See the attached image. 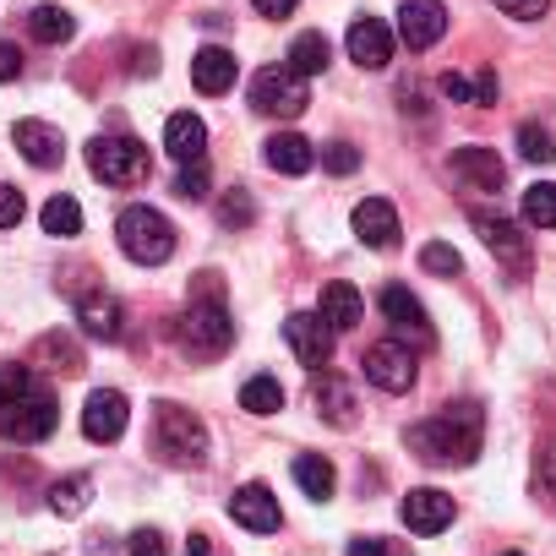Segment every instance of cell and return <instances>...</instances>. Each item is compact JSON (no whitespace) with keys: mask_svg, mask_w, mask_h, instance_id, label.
<instances>
[{"mask_svg":"<svg viewBox=\"0 0 556 556\" xmlns=\"http://www.w3.org/2000/svg\"><path fill=\"white\" fill-rule=\"evenodd\" d=\"M399 513H404V523H409L415 534H442V529L453 523V513H458V507H453V496H447V491L420 485V491H409V496H404V507H399Z\"/></svg>","mask_w":556,"mask_h":556,"instance_id":"cell-16","label":"cell"},{"mask_svg":"<svg viewBox=\"0 0 556 556\" xmlns=\"http://www.w3.org/2000/svg\"><path fill=\"white\" fill-rule=\"evenodd\" d=\"M480 442H485V415L480 404H447L442 415L409 426V453L426 458V464H475L480 458Z\"/></svg>","mask_w":556,"mask_h":556,"instance_id":"cell-1","label":"cell"},{"mask_svg":"<svg viewBox=\"0 0 556 556\" xmlns=\"http://www.w3.org/2000/svg\"><path fill=\"white\" fill-rule=\"evenodd\" d=\"M306 104H312V88H306V77L295 66H262L251 77V110H262V115L295 121Z\"/></svg>","mask_w":556,"mask_h":556,"instance_id":"cell-6","label":"cell"},{"mask_svg":"<svg viewBox=\"0 0 556 556\" xmlns=\"http://www.w3.org/2000/svg\"><path fill=\"white\" fill-rule=\"evenodd\" d=\"M218 224H224V229H251V224H256V202H251V191L235 186V191L218 202Z\"/></svg>","mask_w":556,"mask_h":556,"instance_id":"cell-34","label":"cell"},{"mask_svg":"<svg viewBox=\"0 0 556 556\" xmlns=\"http://www.w3.org/2000/svg\"><path fill=\"white\" fill-rule=\"evenodd\" d=\"M442 99H453V104H475V83L458 77V72H447V77H442Z\"/></svg>","mask_w":556,"mask_h":556,"instance_id":"cell-44","label":"cell"},{"mask_svg":"<svg viewBox=\"0 0 556 556\" xmlns=\"http://www.w3.org/2000/svg\"><path fill=\"white\" fill-rule=\"evenodd\" d=\"M126 420H131L126 393H115V388L88 393V404H83V431H88V442H121Z\"/></svg>","mask_w":556,"mask_h":556,"instance_id":"cell-12","label":"cell"},{"mask_svg":"<svg viewBox=\"0 0 556 556\" xmlns=\"http://www.w3.org/2000/svg\"><path fill=\"white\" fill-rule=\"evenodd\" d=\"M186 556H224V551H218L207 534H191V540H186Z\"/></svg>","mask_w":556,"mask_h":556,"instance_id":"cell-48","label":"cell"},{"mask_svg":"<svg viewBox=\"0 0 556 556\" xmlns=\"http://www.w3.org/2000/svg\"><path fill=\"white\" fill-rule=\"evenodd\" d=\"M28 34H34L39 45H66V39L77 34V17H72L66 7H34V12H28Z\"/></svg>","mask_w":556,"mask_h":556,"instance_id":"cell-27","label":"cell"},{"mask_svg":"<svg viewBox=\"0 0 556 556\" xmlns=\"http://www.w3.org/2000/svg\"><path fill=\"white\" fill-rule=\"evenodd\" d=\"M350 556H404V540H388V534H361V540H350Z\"/></svg>","mask_w":556,"mask_h":556,"instance_id":"cell-39","label":"cell"},{"mask_svg":"<svg viewBox=\"0 0 556 556\" xmlns=\"http://www.w3.org/2000/svg\"><path fill=\"white\" fill-rule=\"evenodd\" d=\"M377 306H382V317H388V323H393L399 333H409L415 344H431V323H426V306H420V301H415V295H409L404 285H388Z\"/></svg>","mask_w":556,"mask_h":556,"instance_id":"cell-20","label":"cell"},{"mask_svg":"<svg viewBox=\"0 0 556 556\" xmlns=\"http://www.w3.org/2000/svg\"><path fill=\"white\" fill-rule=\"evenodd\" d=\"M496 93H502L496 88V72H480L475 77V104H496Z\"/></svg>","mask_w":556,"mask_h":556,"instance_id":"cell-46","label":"cell"},{"mask_svg":"<svg viewBox=\"0 0 556 556\" xmlns=\"http://www.w3.org/2000/svg\"><path fill=\"white\" fill-rule=\"evenodd\" d=\"M17 77H23V50L0 45V83H17Z\"/></svg>","mask_w":556,"mask_h":556,"instance_id":"cell-45","label":"cell"},{"mask_svg":"<svg viewBox=\"0 0 556 556\" xmlns=\"http://www.w3.org/2000/svg\"><path fill=\"white\" fill-rule=\"evenodd\" d=\"M328 61H333V45H328V34H301V39L290 45V55H285V66H295L301 77H317V72H328Z\"/></svg>","mask_w":556,"mask_h":556,"instance_id":"cell-28","label":"cell"},{"mask_svg":"<svg viewBox=\"0 0 556 556\" xmlns=\"http://www.w3.org/2000/svg\"><path fill=\"white\" fill-rule=\"evenodd\" d=\"M251 7H256L262 17H290V12L301 7V0H251Z\"/></svg>","mask_w":556,"mask_h":556,"instance_id":"cell-47","label":"cell"},{"mask_svg":"<svg viewBox=\"0 0 556 556\" xmlns=\"http://www.w3.org/2000/svg\"><path fill=\"white\" fill-rule=\"evenodd\" d=\"M328 328H361L366 323V301H361V290L355 285H344V278H333V285H323V312H317Z\"/></svg>","mask_w":556,"mask_h":556,"instance_id":"cell-22","label":"cell"},{"mask_svg":"<svg viewBox=\"0 0 556 556\" xmlns=\"http://www.w3.org/2000/svg\"><path fill=\"white\" fill-rule=\"evenodd\" d=\"M496 7L513 17V23H540L551 12V0H496Z\"/></svg>","mask_w":556,"mask_h":556,"instance_id":"cell-42","label":"cell"},{"mask_svg":"<svg viewBox=\"0 0 556 556\" xmlns=\"http://www.w3.org/2000/svg\"><path fill=\"white\" fill-rule=\"evenodd\" d=\"M28 393H39V377H34V366H0V404H17V399H28Z\"/></svg>","mask_w":556,"mask_h":556,"instance_id":"cell-33","label":"cell"},{"mask_svg":"<svg viewBox=\"0 0 556 556\" xmlns=\"http://www.w3.org/2000/svg\"><path fill=\"white\" fill-rule=\"evenodd\" d=\"M88 556H115V540L110 534H88Z\"/></svg>","mask_w":556,"mask_h":556,"instance_id":"cell-49","label":"cell"},{"mask_svg":"<svg viewBox=\"0 0 556 556\" xmlns=\"http://www.w3.org/2000/svg\"><path fill=\"white\" fill-rule=\"evenodd\" d=\"M323 169H328V175H355V169H361L355 142H328V148H323Z\"/></svg>","mask_w":556,"mask_h":556,"instance_id":"cell-38","label":"cell"},{"mask_svg":"<svg viewBox=\"0 0 556 556\" xmlns=\"http://www.w3.org/2000/svg\"><path fill=\"white\" fill-rule=\"evenodd\" d=\"M240 409H251V415H278V409H285V388H278L273 377H251V382L240 388Z\"/></svg>","mask_w":556,"mask_h":556,"instance_id":"cell-31","label":"cell"},{"mask_svg":"<svg viewBox=\"0 0 556 556\" xmlns=\"http://www.w3.org/2000/svg\"><path fill=\"white\" fill-rule=\"evenodd\" d=\"M507 556H518V551H507Z\"/></svg>","mask_w":556,"mask_h":556,"instance_id":"cell-51","label":"cell"},{"mask_svg":"<svg viewBox=\"0 0 556 556\" xmlns=\"http://www.w3.org/2000/svg\"><path fill=\"white\" fill-rule=\"evenodd\" d=\"M23 213H28L23 191H17V186H0V229H17V224H23Z\"/></svg>","mask_w":556,"mask_h":556,"instance_id":"cell-40","label":"cell"},{"mask_svg":"<svg viewBox=\"0 0 556 556\" xmlns=\"http://www.w3.org/2000/svg\"><path fill=\"white\" fill-rule=\"evenodd\" d=\"M295 485H301L312 502H328V496H333V485H339V475H333V464H328V458L306 453V458H295Z\"/></svg>","mask_w":556,"mask_h":556,"instance_id":"cell-29","label":"cell"},{"mask_svg":"<svg viewBox=\"0 0 556 556\" xmlns=\"http://www.w3.org/2000/svg\"><path fill=\"white\" fill-rule=\"evenodd\" d=\"M115 240H121V251H126L131 262H142V267H159V262L175 256V224H169L159 207H148V202H137V207H126V213L115 218Z\"/></svg>","mask_w":556,"mask_h":556,"instance_id":"cell-2","label":"cell"},{"mask_svg":"<svg viewBox=\"0 0 556 556\" xmlns=\"http://www.w3.org/2000/svg\"><path fill=\"white\" fill-rule=\"evenodd\" d=\"M39 355H50V361H61V371H83V355H77V350H72L66 339H55V333H50V339L39 344Z\"/></svg>","mask_w":556,"mask_h":556,"instance_id":"cell-43","label":"cell"},{"mask_svg":"<svg viewBox=\"0 0 556 556\" xmlns=\"http://www.w3.org/2000/svg\"><path fill=\"white\" fill-rule=\"evenodd\" d=\"M229 518H235L240 529H251V534H273L278 523H285V513H278V496H273L262 480H251V485H240V491H235Z\"/></svg>","mask_w":556,"mask_h":556,"instance_id":"cell-13","label":"cell"},{"mask_svg":"<svg viewBox=\"0 0 556 556\" xmlns=\"http://www.w3.org/2000/svg\"><path fill=\"white\" fill-rule=\"evenodd\" d=\"M153 442H159V453L169 464H202L207 458V426L191 409H180V404H159L153 409Z\"/></svg>","mask_w":556,"mask_h":556,"instance_id":"cell-5","label":"cell"},{"mask_svg":"<svg viewBox=\"0 0 556 556\" xmlns=\"http://www.w3.org/2000/svg\"><path fill=\"white\" fill-rule=\"evenodd\" d=\"M420 267H426V273H442V278H453V273H464V256H458L447 240H431V245L420 251Z\"/></svg>","mask_w":556,"mask_h":556,"instance_id":"cell-37","label":"cell"},{"mask_svg":"<svg viewBox=\"0 0 556 556\" xmlns=\"http://www.w3.org/2000/svg\"><path fill=\"white\" fill-rule=\"evenodd\" d=\"M207 186H213L207 164H180V175H175V197L180 202H207Z\"/></svg>","mask_w":556,"mask_h":556,"instance_id":"cell-36","label":"cell"},{"mask_svg":"<svg viewBox=\"0 0 556 556\" xmlns=\"http://www.w3.org/2000/svg\"><path fill=\"white\" fill-rule=\"evenodd\" d=\"M540 485L556 496V453H545V464H540Z\"/></svg>","mask_w":556,"mask_h":556,"instance_id":"cell-50","label":"cell"},{"mask_svg":"<svg viewBox=\"0 0 556 556\" xmlns=\"http://www.w3.org/2000/svg\"><path fill=\"white\" fill-rule=\"evenodd\" d=\"M523 224L556 229V186H551V180H534V186L523 191Z\"/></svg>","mask_w":556,"mask_h":556,"instance_id":"cell-30","label":"cell"},{"mask_svg":"<svg viewBox=\"0 0 556 556\" xmlns=\"http://www.w3.org/2000/svg\"><path fill=\"white\" fill-rule=\"evenodd\" d=\"M126 556H169V545H164L159 529H137V534L126 540Z\"/></svg>","mask_w":556,"mask_h":556,"instance_id":"cell-41","label":"cell"},{"mask_svg":"<svg viewBox=\"0 0 556 556\" xmlns=\"http://www.w3.org/2000/svg\"><path fill=\"white\" fill-rule=\"evenodd\" d=\"M393 39H399V34H393L382 17H355L350 34H344L350 61H355L361 72H388V61H393Z\"/></svg>","mask_w":556,"mask_h":556,"instance_id":"cell-9","label":"cell"},{"mask_svg":"<svg viewBox=\"0 0 556 556\" xmlns=\"http://www.w3.org/2000/svg\"><path fill=\"white\" fill-rule=\"evenodd\" d=\"M39 218H45V235H61V240H72V235L83 229V207H77L72 197H50Z\"/></svg>","mask_w":556,"mask_h":556,"instance_id":"cell-32","label":"cell"},{"mask_svg":"<svg viewBox=\"0 0 556 556\" xmlns=\"http://www.w3.org/2000/svg\"><path fill=\"white\" fill-rule=\"evenodd\" d=\"M312 399H317V409L333 420V426H355V388L350 382H339V377H317V388H312Z\"/></svg>","mask_w":556,"mask_h":556,"instance_id":"cell-25","label":"cell"},{"mask_svg":"<svg viewBox=\"0 0 556 556\" xmlns=\"http://www.w3.org/2000/svg\"><path fill=\"white\" fill-rule=\"evenodd\" d=\"M88 169L104 180V186H142L153 159L137 137H93L88 142Z\"/></svg>","mask_w":556,"mask_h":556,"instance_id":"cell-4","label":"cell"},{"mask_svg":"<svg viewBox=\"0 0 556 556\" xmlns=\"http://www.w3.org/2000/svg\"><path fill=\"white\" fill-rule=\"evenodd\" d=\"M355 235H361V245H371V251H393L399 235H404L393 202H388V197H366V202L355 207Z\"/></svg>","mask_w":556,"mask_h":556,"instance_id":"cell-18","label":"cell"},{"mask_svg":"<svg viewBox=\"0 0 556 556\" xmlns=\"http://www.w3.org/2000/svg\"><path fill=\"white\" fill-rule=\"evenodd\" d=\"M285 339H290V350H295V361H301L306 371H323V366L333 361V328H328L317 312H295V317L285 323Z\"/></svg>","mask_w":556,"mask_h":556,"instance_id":"cell-10","label":"cell"},{"mask_svg":"<svg viewBox=\"0 0 556 556\" xmlns=\"http://www.w3.org/2000/svg\"><path fill=\"white\" fill-rule=\"evenodd\" d=\"M361 366H366V382H377L382 393H409V388H415V355H409V344H399V339L371 344Z\"/></svg>","mask_w":556,"mask_h":556,"instance_id":"cell-8","label":"cell"},{"mask_svg":"<svg viewBox=\"0 0 556 556\" xmlns=\"http://www.w3.org/2000/svg\"><path fill=\"white\" fill-rule=\"evenodd\" d=\"M442 34H447V7L442 0H404L399 7V39L409 50H431V45H442Z\"/></svg>","mask_w":556,"mask_h":556,"instance_id":"cell-11","label":"cell"},{"mask_svg":"<svg viewBox=\"0 0 556 556\" xmlns=\"http://www.w3.org/2000/svg\"><path fill=\"white\" fill-rule=\"evenodd\" d=\"M77 323H83L88 339H104V344H115V339L126 333V323H121V301H115V295H88V301L77 306Z\"/></svg>","mask_w":556,"mask_h":556,"instance_id":"cell-24","label":"cell"},{"mask_svg":"<svg viewBox=\"0 0 556 556\" xmlns=\"http://www.w3.org/2000/svg\"><path fill=\"white\" fill-rule=\"evenodd\" d=\"M262 159H267V169H278V175H306V169L317 164V148H312L301 131H278V137L262 142Z\"/></svg>","mask_w":556,"mask_h":556,"instance_id":"cell-21","label":"cell"},{"mask_svg":"<svg viewBox=\"0 0 556 556\" xmlns=\"http://www.w3.org/2000/svg\"><path fill=\"white\" fill-rule=\"evenodd\" d=\"M447 169H453L469 191H502V186H507V164L496 159V148H453Z\"/></svg>","mask_w":556,"mask_h":556,"instance_id":"cell-14","label":"cell"},{"mask_svg":"<svg viewBox=\"0 0 556 556\" xmlns=\"http://www.w3.org/2000/svg\"><path fill=\"white\" fill-rule=\"evenodd\" d=\"M180 350L191 355V361H218L229 344H235V323H229V306L207 290L202 301H191L186 306V317H180Z\"/></svg>","mask_w":556,"mask_h":556,"instance_id":"cell-3","label":"cell"},{"mask_svg":"<svg viewBox=\"0 0 556 556\" xmlns=\"http://www.w3.org/2000/svg\"><path fill=\"white\" fill-rule=\"evenodd\" d=\"M475 229H480V240L491 245V256H502L507 267H529V235L513 224V218H502V213H475Z\"/></svg>","mask_w":556,"mask_h":556,"instance_id":"cell-15","label":"cell"},{"mask_svg":"<svg viewBox=\"0 0 556 556\" xmlns=\"http://www.w3.org/2000/svg\"><path fill=\"white\" fill-rule=\"evenodd\" d=\"M518 153H523L529 164H551V159H556V137L529 121V126H518Z\"/></svg>","mask_w":556,"mask_h":556,"instance_id":"cell-35","label":"cell"},{"mask_svg":"<svg viewBox=\"0 0 556 556\" xmlns=\"http://www.w3.org/2000/svg\"><path fill=\"white\" fill-rule=\"evenodd\" d=\"M164 148H169L175 164H202V153H207V126H202L197 115H169V121H164Z\"/></svg>","mask_w":556,"mask_h":556,"instance_id":"cell-23","label":"cell"},{"mask_svg":"<svg viewBox=\"0 0 556 556\" xmlns=\"http://www.w3.org/2000/svg\"><path fill=\"white\" fill-rule=\"evenodd\" d=\"M55 420H61V409H55V399L45 388L17 399V404H0V437L7 442H45L55 431Z\"/></svg>","mask_w":556,"mask_h":556,"instance_id":"cell-7","label":"cell"},{"mask_svg":"<svg viewBox=\"0 0 556 556\" xmlns=\"http://www.w3.org/2000/svg\"><path fill=\"white\" fill-rule=\"evenodd\" d=\"M12 142H17V153H23L34 169H55V164L66 159V137H61L55 126H45V121H17V126H12Z\"/></svg>","mask_w":556,"mask_h":556,"instance_id":"cell-17","label":"cell"},{"mask_svg":"<svg viewBox=\"0 0 556 556\" xmlns=\"http://www.w3.org/2000/svg\"><path fill=\"white\" fill-rule=\"evenodd\" d=\"M88 502H93V480L88 475H66V480L50 485V513L55 518H83Z\"/></svg>","mask_w":556,"mask_h":556,"instance_id":"cell-26","label":"cell"},{"mask_svg":"<svg viewBox=\"0 0 556 556\" xmlns=\"http://www.w3.org/2000/svg\"><path fill=\"white\" fill-rule=\"evenodd\" d=\"M235 72H240V61H235L229 50H218V45H207V50L191 55V83H197V93H207V99L229 93V88H235Z\"/></svg>","mask_w":556,"mask_h":556,"instance_id":"cell-19","label":"cell"}]
</instances>
